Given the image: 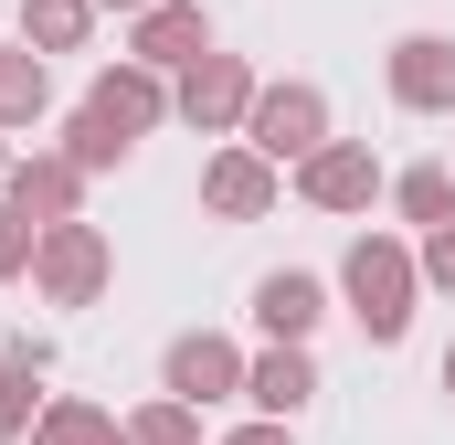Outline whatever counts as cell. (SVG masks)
Wrapping results in <instances>:
<instances>
[{
    "label": "cell",
    "mask_w": 455,
    "mask_h": 445,
    "mask_svg": "<svg viewBox=\"0 0 455 445\" xmlns=\"http://www.w3.org/2000/svg\"><path fill=\"white\" fill-rule=\"evenodd\" d=\"M339 297L349 319H360V339L371 350H392V339L413 329V297H424V265H413V244H392V233H360L339 255Z\"/></svg>",
    "instance_id": "1"
},
{
    "label": "cell",
    "mask_w": 455,
    "mask_h": 445,
    "mask_svg": "<svg viewBox=\"0 0 455 445\" xmlns=\"http://www.w3.org/2000/svg\"><path fill=\"white\" fill-rule=\"evenodd\" d=\"M243 149H254L265 170H307V159L329 149V96H318L307 75H286V85H254V117H243Z\"/></svg>",
    "instance_id": "2"
},
{
    "label": "cell",
    "mask_w": 455,
    "mask_h": 445,
    "mask_svg": "<svg viewBox=\"0 0 455 445\" xmlns=\"http://www.w3.org/2000/svg\"><path fill=\"white\" fill-rule=\"evenodd\" d=\"M116 276V244L96 222H53L43 244H32V287H43V308H96Z\"/></svg>",
    "instance_id": "3"
},
{
    "label": "cell",
    "mask_w": 455,
    "mask_h": 445,
    "mask_svg": "<svg viewBox=\"0 0 455 445\" xmlns=\"http://www.w3.org/2000/svg\"><path fill=\"white\" fill-rule=\"evenodd\" d=\"M170 117L202 127V138H233V127L254 117V64H243V53H202V64L170 85Z\"/></svg>",
    "instance_id": "4"
},
{
    "label": "cell",
    "mask_w": 455,
    "mask_h": 445,
    "mask_svg": "<svg viewBox=\"0 0 455 445\" xmlns=\"http://www.w3.org/2000/svg\"><path fill=\"white\" fill-rule=\"evenodd\" d=\"M159 392L191 403V414H202V403H233V392H243V350H233L223 329H180L170 360H159Z\"/></svg>",
    "instance_id": "5"
},
{
    "label": "cell",
    "mask_w": 455,
    "mask_h": 445,
    "mask_svg": "<svg viewBox=\"0 0 455 445\" xmlns=\"http://www.w3.org/2000/svg\"><path fill=\"white\" fill-rule=\"evenodd\" d=\"M392 181H381V159H371V138H329L307 170H297V202H318V213H371Z\"/></svg>",
    "instance_id": "6"
},
{
    "label": "cell",
    "mask_w": 455,
    "mask_h": 445,
    "mask_svg": "<svg viewBox=\"0 0 455 445\" xmlns=\"http://www.w3.org/2000/svg\"><path fill=\"white\" fill-rule=\"evenodd\" d=\"M202 53H212V11H202V0H159V11H138L127 64H148V75H170V85H180Z\"/></svg>",
    "instance_id": "7"
},
{
    "label": "cell",
    "mask_w": 455,
    "mask_h": 445,
    "mask_svg": "<svg viewBox=\"0 0 455 445\" xmlns=\"http://www.w3.org/2000/svg\"><path fill=\"white\" fill-rule=\"evenodd\" d=\"M0 202L21 222H43V233H53V222H85L75 213V202H85V170H75L64 149H32V159H11V191H0Z\"/></svg>",
    "instance_id": "8"
},
{
    "label": "cell",
    "mask_w": 455,
    "mask_h": 445,
    "mask_svg": "<svg viewBox=\"0 0 455 445\" xmlns=\"http://www.w3.org/2000/svg\"><path fill=\"white\" fill-rule=\"evenodd\" d=\"M85 117H107L116 138L138 149V138H148V127L170 117V75H148V64H107V75L85 85Z\"/></svg>",
    "instance_id": "9"
},
{
    "label": "cell",
    "mask_w": 455,
    "mask_h": 445,
    "mask_svg": "<svg viewBox=\"0 0 455 445\" xmlns=\"http://www.w3.org/2000/svg\"><path fill=\"white\" fill-rule=\"evenodd\" d=\"M202 213H223V222H265V213H275V170H265L243 138L202 159Z\"/></svg>",
    "instance_id": "10"
},
{
    "label": "cell",
    "mask_w": 455,
    "mask_h": 445,
    "mask_svg": "<svg viewBox=\"0 0 455 445\" xmlns=\"http://www.w3.org/2000/svg\"><path fill=\"white\" fill-rule=\"evenodd\" d=\"M329 319V287L307 276V265H275L265 287H254V329L275 339V350H307V329Z\"/></svg>",
    "instance_id": "11"
},
{
    "label": "cell",
    "mask_w": 455,
    "mask_h": 445,
    "mask_svg": "<svg viewBox=\"0 0 455 445\" xmlns=\"http://www.w3.org/2000/svg\"><path fill=\"white\" fill-rule=\"evenodd\" d=\"M243 403H254L265 425H297V414L318 403V360H307V350H265V360H243Z\"/></svg>",
    "instance_id": "12"
},
{
    "label": "cell",
    "mask_w": 455,
    "mask_h": 445,
    "mask_svg": "<svg viewBox=\"0 0 455 445\" xmlns=\"http://www.w3.org/2000/svg\"><path fill=\"white\" fill-rule=\"evenodd\" d=\"M392 96H403V107H455V43L445 32H403V43H392Z\"/></svg>",
    "instance_id": "13"
},
{
    "label": "cell",
    "mask_w": 455,
    "mask_h": 445,
    "mask_svg": "<svg viewBox=\"0 0 455 445\" xmlns=\"http://www.w3.org/2000/svg\"><path fill=\"white\" fill-rule=\"evenodd\" d=\"M43 107H53V75H43V53H32V43H0V127H32Z\"/></svg>",
    "instance_id": "14"
},
{
    "label": "cell",
    "mask_w": 455,
    "mask_h": 445,
    "mask_svg": "<svg viewBox=\"0 0 455 445\" xmlns=\"http://www.w3.org/2000/svg\"><path fill=\"white\" fill-rule=\"evenodd\" d=\"M32 445H127V425H116L107 403L64 392V403H43V425H32Z\"/></svg>",
    "instance_id": "15"
},
{
    "label": "cell",
    "mask_w": 455,
    "mask_h": 445,
    "mask_svg": "<svg viewBox=\"0 0 455 445\" xmlns=\"http://www.w3.org/2000/svg\"><path fill=\"white\" fill-rule=\"evenodd\" d=\"M32 382H43V339H11V350H0V435H32V425H43Z\"/></svg>",
    "instance_id": "16"
},
{
    "label": "cell",
    "mask_w": 455,
    "mask_h": 445,
    "mask_svg": "<svg viewBox=\"0 0 455 445\" xmlns=\"http://www.w3.org/2000/svg\"><path fill=\"white\" fill-rule=\"evenodd\" d=\"M96 32V0H21V43L32 53H75Z\"/></svg>",
    "instance_id": "17"
},
{
    "label": "cell",
    "mask_w": 455,
    "mask_h": 445,
    "mask_svg": "<svg viewBox=\"0 0 455 445\" xmlns=\"http://www.w3.org/2000/svg\"><path fill=\"white\" fill-rule=\"evenodd\" d=\"M392 202H403V222H424V233H435V222H455V170H435V159H424V170H403V181H392Z\"/></svg>",
    "instance_id": "18"
},
{
    "label": "cell",
    "mask_w": 455,
    "mask_h": 445,
    "mask_svg": "<svg viewBox=\"0 0 455 445\" xmlns=\"http://www.w3.org/2000/svg\"><path fill=\"white\" fill-rule=\"evenodd\" d=\"M64 159L96 181V170H116V159H127V138H116L107 117H85V107H75V117H64Z\"/></svg>",
    "instance_id": "19"
},
{
    "label": "cell",
    "mask_w": 455,
    "mask_h": 445,
    "mask_svg": "<svg viewBox=\"0 0 455 445\" xmlns=\"http://www.w3.org/2000/svg\"><path fill=\"white\" fill-rule=\"evenodd\" d=\"M127 445H202V414L159 392V403H138V414H127Z\"/></svg>",
    "instance_id": "20"
},
{
    "label": "cell",
    "mask_w": 455,
    "mask_h": 445,
    "mask_svg": "<svg viewBox=\"0 0 455 445\" xmlns=\"http://www.w3.org/2000/svg\"><path fill=\"white\" fill-rule=\"evenodd\" d=\"M32 244H43V222H21L11 202H0V287H11V276H32Z\"/></svg>",
    "instance_id": "21"
},
{
    "label": "cell",
    "mask_w": 455,
    "mask_h": 445,
    "mask_svg": "<svg viewBox=\"0 0 455 445\" xmlns=\"http://www.w3.org/2000/svg\"><path fill=\"white\" fill-rule=\"evenodd\" d=\"M413 265H424V287H445V297H455V222H435V233L413 244Z\"/></svg>",
    "instance_id": "22"
},
{
    "label": "cell",
    "mask_w": 455,
    "mask_h": 445,
    "mask_svg": "<svg viewBox=\"0 0 455 445\" xmlns=\"http://www.w3.org/2000/svg\"><path fill=\"white\" fill-rule=\"evenodd\" d=\"M223 445H297V435H286V425H265V414H254V425H233Z\"/></svg>",
    "instance_id": "23"
},
{
    "label": "cell",
    "mask_w": 455,
    "mask_h": 445,
    "mask_svg": "<svg viewBox=\"0 0 455 445\" xmlns=\"http://www.w3.org/2000/svg\"><path fill=\"white\" fill-rule=\"evenodd\" d=\"M96 11H127V21H138V11H159V0H96Z\"/></svg>",
    "instance_id": "24"
},
{
    "label": "cell",
    "mask_w": 455,
    "mask_h": 445,
    "mask_svg": "<svg viewBox=\"0 0 455 445\" xmlns=\"http://www.w3.org/2000/svg\"><path fill=\"white\" fill-rule=\"evenodd\" d=\"M0 191H11V149H0Z\"/></svg>",
    "instance_id": "25"
},
{
    "label": "cell",
    "mask_w": 455,
    "mask_h": 445,
    "mask_svg": "<svg viewBox=\"0 0 455 445\" xmlns=\"http://www.w3.org/2000/svg\"><path fill=\"white\" fill-rule=\"evenodd\" d=\"M445 392H455V350H445Z\"/></svg>",
    "instance_id": "26"
}]
</instances>
